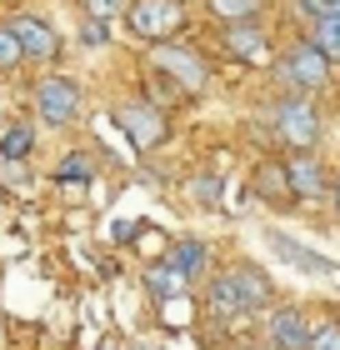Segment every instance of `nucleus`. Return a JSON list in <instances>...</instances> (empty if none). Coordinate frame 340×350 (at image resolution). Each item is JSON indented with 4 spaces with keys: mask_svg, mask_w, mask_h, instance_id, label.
Returning <instances> with one entry per match:
<instances>
[{
    "mask_svg": "<svg viewBox=\"0 0 340 350\" xmlns=\"http://www.w3.org/2000/svg\"><path fill=\"white\" fill-rule=\"evenodd\" d=\"M270 345L275 350H305L311 345V325H305V315L296 306L270 310Z\"/></svg>",
    "mask_w": 340,
    "mask_h": 350,
    "instance_id": "obj_9",
    "label": "nucleus"
},
{
    "mask_svg": "<svg viewBox=\"0 0 340 350\" xmlns=\"http://www.w3.org/2000/svg\"><path fill=\"white\" fill-rule=\"evenodd\" d=\"M205 306L215 310L220 321H231V315H250V306H246V295H240L235 275H215V280H210V291H205Z\"/></svg>",
    "mask_w": 340,
    "mask_h": 350,
    "instance_id": "obj_11",
    "label": "nucleus"
},
{
    "mask_svg": "<svg viewBox=\"0 0 340 350\" xmlns=\"http://www.w3.org/2000/svg\"><path fill=\"white\" fill-rule=\"evenodd\" d=\"M36 116L45 125H75L80 120V85L66 75H45L36 85Z\"/></svg>",
    "mask_w": 340,
    "mask_h": 350,
    "instance_id": "obj_6",
    "label": "nucleus"
},
{
    "mask_svg": "<svg viewBox=\"0 0 340 350\" xmlns=\"http://www.w3.org/2000/svg\"><path fill=\"white\" fill-rule=\"evenodd\" d=\"M101 350H110V345H101Z\"/></svg>",
    "mask_w": 340,
    "mask_h": 350,
    "instance_id": "obj_31",
    "label": "nucleus"
},
{
    "mask_svg": "<svg viewBox=\"0 0 340 350\" xmlns=\"http://www.w3.org/2000/svg\"><path fill=\"white\" fill-rule=\"evenodd\" d=\"M231 350H255V345H231Z\"/></svg>",
    "mask_w": 340,
    "mask_h": 350,
    "instance_id": "obj_30",
    "label": "nucleus"
},
{
    "mask_svg": "<svg viewBox=\"0 0 340 350\" xmlns=\"http://www.w3.org/2000/svg\"><path fill=\"white\" fill-rule=\"evenodd\" d=\"M125 25H131L135 40L166 45L185 30V5L181 0H131V5H125Z\"/></svg>",
    "mask_w": 340,
    "mask_h": 350,
    "instance_id": "obj_1",
    "label": "nucleus"
},
{
    "mask_svg": "<svg viewBox=\"0 0 340 350\" xmlns=\"http://www.w3.org/2000/svg\"><path fill=\"white\" fill-rule=\"evenodd\" d=\"M255 196L270 200V205H285L296 200L290 196V175H285V161H265L261 170H255Z\"/></svg>",
    "mask_w": 340,
    "mask_h": 350,
    "instance_id": "obj_13",
    "label": "nucleus"
},
{
    "mask_svg": "<svg viewBox=\"0 0 340 350\" xmlns=\"http://www.w3.org/2000/svg\"><path fill=\"white\" fill-rule=\"evenodd\" d=\"M125 5H131V0H86V10L95 21H116V15H125Z\"/></svg>",
    "mask_w": 340,
    "mask_h": 350,
    "instance_id": "obj_24",
    "label": "nucleus"
},
{
    "mask_svg": "<svg viewBox=\"0 0 340 350\" xmlns=\"http://www.w3.org/2000/svg\"><path fill=\"white\" fill-rule=\"evenodd\" d=\"M335 211H340V175H335Z\"/></svg>",
    "mask_w": 340,
    "mask_h": 350,
    "instance_id": "obj_29",
    "label": "nucleus"
},
{
    "mask_svg": "<svg viewBox=\"0 0 340 350\" xmlns=\"http://www.w3.org/2000/svg\"><path fill=\"white\" fill-rule=\"evenodd\" d=\"M225 51L240 55V60H261V55H265L261 25H250V21H225Z\"/></svg>",
    "mask_w": 340,
    "mask_h": 350,
    "instance_id": "obj_12",
    "label": "nucleus"
},
{
    "mask_svg": "<svg viewBox=\"0 0 340 350\" xmlns=\"http://www.w3.org/2000/svg\"><path fill=\"white\" fill-rule=\"evenodd\" d=\"M205 260H210L205 241H175V250H170V265L181 270V275H190V280H196L200 270H205Z\"/></svg>",
    "mask_w": 340,
    "mask_h": 350,
    "instance_id": "obj_17",
    "label": "nucleus"
},
{
    "mask_svg": "<svg viewBox=\"0 0 340 350\" xmlns=\"http://www.w3.org/2000/svg\"><path fill=\"white\" fill-rule=\"evenodd\" d=\"M21 60H25V51H21V40H15V30L0 25V75L21 70Z\"/></svg>",
    "mask_w": 340,
    "mask_h": 350,
    "instance_id": "obj_20",
    "label": "nucleus"
},
{
    "mask_svg": "<svg viewBox=\"0 0 340 350\" xmlns=\"http://www.w3.org/2000/svg\"><path fill=\"white\" fill-rule=\"evenodd\" d=\"M101 25H105V21H95V15H90V25H86V40H90V45H101V40H105V30H101Z\"/></svg>",
    "mask_w": 340,
    "mask_h": 350,
    "instance_id": "obj_27",
    "label": "nucleus"
},
{
    "mask_svg": "<svg viewBox=\"0 0 340 350\" xmlns=\"http://www.w3.org/2000/svg\"><path fill=\"white\" fill-rule=\"evenodd\" d=\"M275 135H280V146L290 150H315V140H320V116H315V105H311V95H285L280 105H275Z\"/></svg>",
    "mask_w": 340,
    "mask_h": 350,
    "instance_id": "obj_2",
    "label": "nucleus"
},
{
    "mask_svg": "<svg viewBox=\"0 0 340 350\" xmlns=\"http://www.w3.org/2000/svg\"><path fill=\"white\" fill-rule=\"evenodd\" d=\"M190 315H196V306H190V291H185V295L160 300V321H166V325H185Z\"/></svg>",
    "mask_w": 340,
    "mask_h": 350,
    "instance_id": "obj_21",
    "label": "nucleus"
},
{
    "mask_svg": "<svg viewBox=\"0 0 340 350\" xmlns=\"http://www.w3.org/2000/svg\"><path fill=\"white\" fill-rule=\"evenodd\" d=\"M280 81H285L290 90H300V95H315V90L330 85V60L320 55L311 40H305V45H290V51L280 55Z\"/></svg>",
    "mask_w": 340,
    "mask_h": 350,
    "instance_id": "obj_4",
    "label": "nucleus"
},
{
    "mask_svg": "<svg viewBox=\"0 0 340 350\" xmlns=\"http://www.w3.org/2000/svg\"><path fill=\"white\" fill-rule=\"evenodd\" d=\"M270 241V250L280 260H290L296 270H305V275H330L335 270V260H326V256H315V250H305V245H296V241H285V235H265Z\"/></svg>",
    "mask_w": 340,
    "mask_h": 350,
    "instance_id": "obj_10",
    "label": "nucleus"
},
{
    "mask_svg": "<svg viewBox=\"0 0 340 350\" xmlns=\"http://www.w3.org/2000/svg\"><path fill=\"white\" fill-rule=\"evenodd\" d=\"M305 350H340V325L330 321V325L311 330V345H305Z\"/></svg>",
    "mask_w": 340,
    "mask_h": 350,
    "instance_id": "obj_23",
    "label": "nucleus"
},
{
    "mask_svg": "<svg viewBox=\"0 0 340 350\" xmlns=\"http://www.w3.org/2000/svg\"><path fill=\"white\" fill-rule=\"evenodd\" d=\"M131 350H155V345H151V340H135V345H131Z\"/></svg>",
    "mask_w": 340,
    "mask_h": 350,
    "instance_id": "obj_28",
    "label": "nucleus"
},
{
    "mask_svg": "<svg viewBox=\"0 0 340 350\" xmlns=\"http://www.w3.org/2000/svg\"><path fill=\"white\" fill-rule=\"evenodd\" d=\"M311 45L330 66H340V15H315L311 21Z\"/></svg>",
    "mask_w": 340,
    "mask_h": 350,
    "instance_id": "obj_16",
    "label": "nucleus"
},
{
    "mask_svg": "<svg viewBox=\"0 0 340 350\" xmlns=\"http://www.w3.org/2000/svg\"><path fill=\"white\" fill-rule=\"evenodd\" d=\"M116 125L131 135V146H140V150L166 146V135H170L166 116H160L151 100H120V105H116Z\"/></svg>",
    "mask_w": 340,
    "mask_h": 350,
    "instance_id": "obj_5",
    "label": "nucleus"
},
{
    "mask_svg": "<svg viewBox=\"0 0 340 350\" xmlns=\"http://www.w3.org/2000/svg\"><path fill=\"white\" fill-rule=\"evenodd\" d=\"M300 10L311 15V21L315 15H340V0H300Z\"/></svg>",
    "mask_w": 340,
    "mask_h": 350,
    "instance_id": "obj_25",
    "label": "nucleus"
},
{
    "mask_svg": "<svg viewBox=\"0 0 340 350\" xmlns=\"http://www.w3.org/2000/svg\"><path fill=\"white\" fill-rule=\"evenodd\" d=\"M55 180H60V185H70V180H90V161H86V155H66V161L55 165Z\"/></svg>",
    "mask_w": 340,
    "mask_h": 350,
    "instance_id": "obj_22",
    "label": "nucleus"
},
{
    "mask_svg": "<svg viewBox=\"0 0 340 350\" xmlns=\"http://www.w3.org/2000/svg\"><path fill=\"white\" fill-rule=\"evenodd\" d=\"M10 30H15V40H21V51H25L30 60H55V55H60L55 25H45L40 15H15Z\"/></svg>",
    "mask_w": 340,
    "mask_h": 350,
    "instance_id": "obj_8",
    "label": "nucleus"
},
{
    "mask_svg": "<svg viewBox=\"0 0 340 350\" xmlns=\"http://www.w3.org/2000/svg\"><path fill=\"white\" fill-rule=\"evenodd\" d=\"M205 5H210L215 21H255L265 0H205Z\"/></svg>",
    "mask_w": 340,
    "mask_h": 350,
    "instance_id": "obj_18",
    "label": "nucleus"
},
{
    "mask_svg": "<svg viewBox=\"0 0 340 350\" xmlns=\"http://www.w3.org/2000/svg\"><path fill=\"white\" fill-rule=\"evenodd\" d=\"M196 196L215 205V200H220V180H215V175H205V180H196Z\"/></svg>",
    "mask_w": 340,
    "mask_h": 350,
    "instance_id": "obj_26",
    "label": "nucleus"
},
{
    "mask_svg": "<svg viewBox=\"0 0 340 350\" xmlns=\"http://www.w3.org/2000/svg\"><path fill=\"white\" fill-rule=\"evenodd\" d=\"M285 175H290V196H296V200H315V196L330 190V175H326V165L315 161V150H290Z\"/></svg>",
    "mask_w": 340,
    "mask_h": 350,
    "instance_id": "obj_7",
    "label": "nucleus"
},
{
    "mask_svg": "<svg viewBox=\"0 0 340 350\" xmlns=\"http://www.w3.org/2000/svg\"><path fill=\"white\" fill-rule=\"evenodd\" d=\"M30 146H36V131H30V125H10V131L0 135V155H5V161H25Z\"/></svg>",
    "mask_w": 340,
    "mask_h": 350,
    "instance_id": "obj_19",
    "label": "nucleus"
},
{
    "mask_svg": "<svg viewBox=\"0 0 340 350\" xmlns=\"http://www.w3.org/2000/svg\"><path fill=\"white\" fill-rule=\"evenodd\" d=\"M151 70H155V75H166V81H175L185 95H200V90L210 85V66H205L196 51H181L175 40L151 45Z\"/></svg>",
    "mask_w": 340,
    "mask_h": 350,
    "instance_id": "obj_3",
    "label": "nucleus"
},
{
    "mask_svg": "<svg viewBox=\"0 0 340 350\" xmlns=\"http://www.w3.org/2000/svg\"><path fill=\"white\" fill-rule=\"evenodd\" d=\"M231 275H235V285H240V295H246L250 310H265V306H270V295H275V291H270V275H261L255 265H235Z\"/></svg>",
    "mask_w": 340,
    "mask_h": 350,
    "instance_id": "obj_15",
    "label": "nucleus"
},
{
    "mask_svg": "<svg viewBox=\"0 0 340 350\" xmlns=\"http://www.w3.org/2000/svg\"><path fill=\"white\" fill-rule=\"evenodd\" d=\"M145 285H151V295L170 300V295H185V291H190V275H181L170 260H155L151 270H145Z\"/></svg>",
    "mask_w": 340,
    "mask_h": 350,
    "instance_id": "obj_14",
    "label": "nucleus"
}]
</instances>
